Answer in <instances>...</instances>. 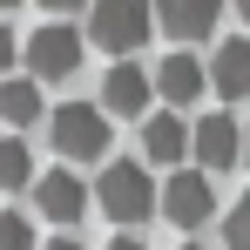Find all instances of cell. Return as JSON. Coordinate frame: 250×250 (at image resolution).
Instances as JSON below:
<instances>
[{"instance_id": "cell-1", "label": "cell", "mask_w": 250, "mask_h": 250, "mask_svg": "<svg viewBox=\"0 0 250 250\" xmlns=\"http://www.w3.org/2000/svg\"><path fill=\"white\" fill-rule=\"evenodd\" d=\"M156 27V7L149 0H95V21H88V41L108 47V54H135Z\"/></svg>"}, {"instance_id": "cell-2", "label": "cell", "mask_w": 250, "mask_h": 250, "mask_svg": "<svg viewBox=\"0 0 250 250\" xmlns=\"http://www.w3.org/2000/svg\"><path fill=\"white\" fill-rule=\"evenodd\" d=\"M47 135H54V149H61V156L95 163V156H108V108H95V102H61Z\"/></svg>"}, {"instance_id": "cell-3", "label": "cell", "mask_w": 250, "mask_h": 250, "mask_svg": "<svg viewBox=\"0 0 250 250\" xmlns=\"http://www.w3.org/2000/svg\"><path fill=\"white\" fill-rule=\"evenodd\" d=\"M95 196H102V209H108L115 223H142V216L156 209V183H149L142 163H108L102 183H95Z\"/></svg>"}, {"instance_id": "cell-4", "label": "cell", "mask_w": 250, "mask_h": 250, "mask_svg": "<svg viewBox=\"0 0 250 250\" xmlns=\"http://www.w3.org/2000/svg\"><path fill=\"white\" fill-rule=\"evenodd\" d=\"M21 61H27L41 82H68V75L82 68V34L61 27V21H47V27H34V41L21 47Z\"/></svg>"}, {"instance_id": "cell-5", "label": "cell", "mask_w": 250, "mask_h": 250, "mask_svg": "<svg viewBox=\"0 0 250 250\" xmlns=\"http://www.w3.org/2000/svg\"><path fill=\"white\" fill-rule=\"evenodd\" d=\"M163 216L176 230H203L209 216H216V189L203 183V169H183V176L163 183Z\"/></svg>"}, {"instance_id": "cell-6", "label": "cell", "mask_w": 250, "mask_h": 250, "mask_svg": "<svg viewBox=\"0 0 250 250\" xmlns=\"http://www.w3.org/2000/svg\"><path fill=\"white\" fill-rule=\"evenodd\" d=\"M149 88H156V75H149V68L115 61V68L102 75V108H108V115H149Z\"/></svg>"}, {"instance_id": "cell-7", "label": "cell", "mask_w": 250, "mask_h": 250, "mask_svg": "<svg viewBox=\"0 0 250 250\" xmlns=\"http://www.w3.org/2000/svg\"><path fill=\"white\" fill-rule=\"evenodd\" d=\"M216 14H223V0H156V27L176 41H203L216 27Z\"/></svg>"}, {"instance_id": "cell-8", "label": "cell", "mask_w": 250, "mask_h": 250, "mask_svg": "<svg viewBox=\"0 0 250 250\" xmlns=\"http://www.w3.org/2000/svg\"><path fill=\"white\" fill-rule=\"evenodd\" d=\"M34 196H41V216H47V223H75V216L88 209V189H82L75 169H47L41 183H34Z\"/></svg>"}, {"instance_id": "cell-9", "label": "cell", "mask_w": 250, "mask_h": 250, "mask_svg": "<svg viewBox=\"0 0 250 250\" xmlns=\"http://www.w3.org/2000/svg\"><path fill=\"white\" fill-rule=\"evenodd\" d=\"M209 88L223 102H244L250 95V34H237V41H223L209 54Z\"/></svg>"}, {"instance_id": "cell-10", "label": "cell", "mask_w": 250, "mask_h": 250, "mask_svg": "<svg viewBox=\"0 0 250 250\" xmlns=\"http://www.w3.org/2000/svg\"><path fill=\"white\" fill-rule=\"evenodd\" d=\"M196 156H203V169H230L237 156H244V128L230 122V115H203L196 122V142H189Z\"/></svg>"}, {"instance_id": "cell-11", "label": "cell", "mask_w": 250, "mask_h": 250, "mask_svg": "<svg viewBox=\"0 0 250 250\" xmlns=\"http://www.w3.org/2000/svg\"><path fill=\"white\" fill-rule=\"evenodd\" d=\"M189 142H196V128L183 122V115H169V108L142 122V156H149V163H183Z\"/></svg>"}, {"instance_id": "cell-12", "label": "cell", "mask_w": 250, "mask_h": 250, "mask_svg": "<svg viewBox=\"0 0 250 250\" xmlns=\"http://www.w3.org/2000/svg\"><path fill=\"white\" fill-rule=\"evenodd\" d=\"M203 82H209V68L196 54H169L163 68H156V95H163V102H196Z\"/></svg>"}, {"instance_id": "cell-13", "label": "cell", "mask_w": 250, "mask_h": 250, "mask_svg": "<svg viewBox=\"0 0 250 250\" xmlns=\"http://www.w3.org/2000/svg\"><path fill=\"white\" fill-rule=\"evenodd\" d=\"M34 115H41V82H34V75H14V82H0V122L27 128Z\"/></svg>"}, {"instance_id": "cell-14", "label": "cell", "mask_w": 250, "mask_h": 250, "mask_svg": "<svg viewBox=\"0 0 250 250\" xmlns=\"http://www.w3.org/2000/svg\"><path fill=\"white\" fill-rule=\"evenodd\" d=\"M0 189H34V156L21 135H0Z\"/></svg>"}, {"instance_id": "cell-15", "label": "cell", "mask_w": 250, "mask_h": 250, "mask_svg": "<svg viewBox=\"0 0 250 250\" xmlns=\"http://www.w3.org/2000/svg\"><path fill=\"white\" fill-rule=\"evenodd\" d=\"M0 250H34V223L7 209V216H0Z\"/></svg>"}, {"instance_id": "cell-16", "label": "cell", "mask_w": 250, "mask_h": 250, "mask_svg": "<svg viewBox=\"0 0 250 250\" xmlns=\"http://www.w3.org/2000/svg\"><path fill=\"white\" fill-rule=\"evenodd\" d=\"M223 244H230V250H250V196L223 216Z\"/></svg>"}, {"instance_id": "cell-17", "label": "cell", "mask_w": 250, "mask_h": 250, "mask_svg": "<svg viewBox=\"0 0 250 250\" xmlns=\"http://www.w3.org/2000/svg\"><path fill=\"white\" fill-rule=\"evenodd\" d=\"M14 61H21V47H14V34L0 27V75H7V82H14Z\"/></svg>"}, {"instance_id": "cell-18", "label": "cell", "mask_w": 250, "mask_h": 250, "mask_svg": "<svg viewBox=\"0 0 250 250\" xmlns=\"http://www.w3.org/2000/svg\"><path fill=\"white\" fill-rule=\"evenodd\" d=\"M41 7H54V14H68V7H82V0H41Z\"/></svg>"}, {"instance_id": "cell-19", "label": "cell", "mask_w": 250, "mask_h": 250, "mask_svg": "<svg viewBox=\"0 0 250 250\" xmlns=\"http://www.w3.org/2000/svg\"><path fill=\"white\" fill-rule=\"evenodd\" d=\"M47 250H82V244H75V237H54V244H47Z\"/></svg>"}, {"instance_id": "cell-20", "label": "cell", "mask_w": 250, "mask_h": 250, "mask_svg": "<svg viewBox=\"0 0 250 250\" xmlns=\"http://www.w3.org/2000/svg\"><path fill=\"white\" fill-rule=\"evenodd\" d=\"M108 250H142V244H135V237H115V244H108Z\"/></svg>"}, {"instance_id": "cell-21", "label": "cell", "mask_w": 250, "mask_h": 250, "mask_svg": "<svg viewBox=\"0 0 250 250\" xmlns=\"http://www.w3.org/2000/svg\"><path fill=\"white\" fill-rule=\"evenodd\" d=\"M237 14H244V21H250V0H237Z\"/></svg>"}, {"instance_id": "cell-22", "label": "cell", "mask_w": 250, "mask_h": 250, "mask_svg": "<svg viewBox=\"0 0 250 250\" xmlns=\"http://www.w3.org/2000/svg\"><path fill=\"white\" fill-rule=\"evenodd\" d=\"M244 156H250V128H244Z\"/></svg>"}, {"instance_id": "cell-23", "label": "cell", "mask_w": 250, "mask_h": 250, "mask_svg": "<svg viewBox=\"0 0 250 250\" xmlns=\"http://www.w3.org/2000/svg\"><path fill=\"white\" fill-rule=\"evenodd\" d=\"M7 7H14V0H0V14H7Z\"/></svg>"}, {"instance_id": "cell-24", "label": "cell", "mask_w": 250, "mask_h": 250, "mask_svg": "<svg viewBox=\"0 0 250 250\" xmlns=\"http://www.w3.org/2000/svg\"><path fill=\"white\" fill-rule=\"evenodd\" d=\"M183 250H203V244H183Z\"/></svg>"}]
</instances>
